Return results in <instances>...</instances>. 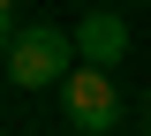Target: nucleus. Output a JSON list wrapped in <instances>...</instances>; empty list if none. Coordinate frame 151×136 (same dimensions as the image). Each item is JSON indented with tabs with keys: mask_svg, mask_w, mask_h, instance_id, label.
<instances>
[{
	"mask_svg": "<svg viewBox=\"0 0 151 136\" xmlns=\"http://www.w3.org/2000/svg\"><path fill=\"white\" fill-rule=\"evenodd\" d=\"M121 53H129V23L113 15V8H91V15L76 23V60H91V68H113Z\"/></svg>",
	"mask_w": 151,
	"mask_h": 136,
	"instance_id": "3",
	"label": "nucleus"
},
{
	"mask_svg": "<svg viewBox=\"0 0 151 136\" xmlns=\"http://www.w3.org/2000/svg\"><path fill=\"white\" fill-rule=\"evenodd\" d=\"M0 60H8V83L15 91H45V83H60L76 68V38L53 30V23H30V30H15V45Z\"/></svg>",
	"mask_w": 151,
	"mask_h": 136,
	"instance_id": "2",
	"label": "nucleus"
},
{
	"mask_svg": "<svg viewBox=\"0 0 151 136\" xmlns=\"http://www.w3.org/2000/svg\"><path fill=\"white\" fill-rule=\"evenodd\" d=\"M60 114H68L83 136H106V129H121V121H129V98H121L113 68H91V60H76L68 76H60Z\"/></svg>",
	"mask_w": 151,
	"mask_h": 136,
	"instance_id": "1",
	"label": "nucleus"
},
{
	"mask_svg": "<svg viewBox=\"0 0 151 136\" xmlns=\"http://www.w3.org/2000/svg\"><path fill=\"white\" fill-rule=\"evenodd\" d=\"M0 8H15V0H0Z\"/></svg>",
	"mask_w": 151,
	"mask_h": 136,
	"instance_id": "6",
	"label": "nucleus"
},
{
	"mask_svg": "<svg viewBox=\"0 0 151 136\" xmlns=\"http://www.w3.org/2000/svg\"><path fill=\"white\" fill-rule=\"evenodd\" d=\"M144 136H151V114H144Z\"/></svg>",
	"mask_w": 151,
	"mask_h": 136,
	"instance_id": "5",
	"label": "nucleus"
},
{
	"mask_svg": "<svg viewBox=\"0 0 151 136\" xmlns=\"http://www.w3.org/2000/svg\"><path fill=\"white\" fill-rule=\"evenodd\" d=\"M15 45V8H0V53Z\"/></svg>",
	"mask_w": 151,
	"mask_h": 136,
	"instance_id": "4",
	"label": "nucleus"
}]
</instances>
